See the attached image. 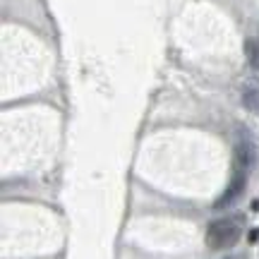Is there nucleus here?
I'll list each match as a JSON object with an SVG mask.
<instances>
[{
  "mask_svg": "<svg viewBox=\"0 0 259 259\" xmlns=\"http://www.w3.org/2000/svg\"><path fill=\"white\" fill-rule=\"evenodd\" d=\"M240 240V219H219L206 228V245L211 250H228Z\"/></svg>",
  "mask_w": 259,
  "mask_h": 259,
  "instance_id": "1",
  "label": "nucleus"
},
{
  "mask_svg": "<svg viewBox=\"0 0 259 259\" xmlns=\"http://www.w3.org/2000/svg\"><path fill=\"white\" fill-rule=\"evenodd\" d=\"M254 161H257V147H254V142H252L250 135L242 132L240 139H238V144H235V163H238V170L247 173V170L254 166Z\"/></svg>",
  "mask_w": 259,
  "mask_h": 259,
  "instance_id": "2",
  "label": "nucleus"
},
{
  "mask_svg": "<svg viewBox=\"0 0 259 259\" xmlns=\"http://www.w3.org/2000/svg\"><path fill=\"white\" fill-rule=\"evenodd\" d=\"M242 190H245V173L242 170H238L235 176H233V180H231V185L226 187V192L216 199V209H223V206H231L238 197L242 194Z\"/></svg>",
  "mask_w": 259,
  "mask_h": 259,
  "instance_id": "3",
  "label": "nucleus"
},
{
  "mask_svg": "<svg viewBox=\"0 0 259 259\" xmlns=\"http://www.w3.org/2000/svg\"><path fill=\"white\" fill-rule=\"evenodd\" d=\"M242 106L250 113L259 115V87L257 84H245L242 87Z\"/></svg>",
  "mask_w": 259,
  "mask_h": 259,
  "instance_id": "4",
  "label": "nucleus"
},
{
  "mask_svg": "<svg viewBox=\"0 0 259 259\" xmlns=\"http://www.w3.org/2000/svg\"><path fill=\"white\" fill-rule=\"evenodd\" d=\"M245 58H247V63L259 70V41L257 38H247L245 41Z\"/></svg>",
  "mask_w": 259,
  "mask_h": 259,
  "instance_id": "5",
  "label": "nucleus"
},
{
  "mask_svg": "<svg viewBox=\"0 0 259 259\" xmlns=\"http://www.w3.org/2000/svg\"><path fill=\"white\" fill-rule=\"evenodd\" d=\"M226 259H242V257H226Z\"/></svg>",
  "mask_w": 259,
  "mask_h": 259,
  "instance_id": "6",
  "label": "nucleus"
}]
</instances>
